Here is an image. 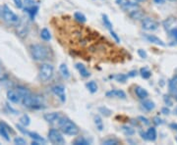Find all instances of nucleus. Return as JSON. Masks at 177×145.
I'll return each mask as SVG.
<instances>
[{
    "label": "nucleus",
    "mask_w": 177,
    "mask_h": 145,
    "mask_svg": "<svg viewBox=\"0 0 177 145\" xmlns=\"http://www.w3.org/2000/svg\"><path fill=\"white\" fill-rule=\"evenodd\" d=\"M22 104L27 108L33 109V110H41L46 107V101H44L42 95L31 93L22 99Z\"/></svg>",
    "instance_id": "1"
},
{
    "label": "nucleus",
    "mask_w": 177,
    "mask_h": 145,
    "mask_svg": "<svg viewBox=\"0 0 177 145\" xmlns=\"http://www.w3.org/2000/svg\"><path fill=\"white\" fill-rule=\"evenodd\" d=\"M30 50L35 61H46L50 56V49L43 44H32Z\"/></svg>",
    "instance_id": "2"
},
{
    "label": "nucleus",
    "mask_w": 177,
    "mask_h": 145,
    "mask_svg": "<svg viewBox=\"0 0 177 145\" xmlns=\"http://www.w3.org/2000/svg\"><path fill=\"white\" fill-rule=\"evenodd\" d=\"M58 126H59V128H60L62 133H64L66 135H70V136L77 135L80 130L75 122H73L71 120H69L67 118L59 119Z\"/></svg>",
    "instance_id": "3"
},
{
    "label": "nucleus",
    "mask_w": 177,
    "mask_h": 145,
    "mask_svg": "<svg viewBox=\"0 0 177 145\" xmlns=\"http://www.w3.org/2000/svg\"><path fill=\"white\" fill-rule=\"evenodd\" d=\"M2 18L7 25L12 27H18L21 23L19 16L16 15L7 5H4L2 8Z\"/></svg>",
    "instance_id": "4"
},
{
    "label": "nucleus",
    "mask_w": 177,
    "mask_h": 145,
    "mask_svg": "<svg viewBox=\"0 0 177 145\" xmlns=\"http://www.w3.org/2000/svg\"><path fill=\"white\" fill-rule=\"evenodd\" d=\"M54 74V68L49 63H43L40 67V78L43 82L50 81Z\"/></svg>",
    "instance_id": "5"
},
{
    "label": "nucleus",
    "mask_w": 177,
    "mask_h": 145,
    "mask_svg": "<svg viewBox=\"0 0 177 145\" xmlns=\"http://www.w3.org/2000/svg\"><path fill=\"white\" fill-rule=\"evenodd\" d=\"M47 136H48V140L53 144L62 145L65 143V139L62 135L61 130H58L56 128H51L49 129Z\"/></svg>",
    "instance_id": "6"
},
{
    "label": "nucleus",
    "mask_w": 177,
    "mask_h": 145,
    "mask_svg": "<svg viewBox=\"0 0 177 145\" xmlns=\"http://www.w3.org/2000/svg\"><path fill=\"white\" fill-rule=\"evenodd\" d=\"M158 27H159V24L156 20H153L152 18L146 17V18H143V20H142V28L145 31L154 32L158 30Z\"/></svg>",
    "instance_id": "7"
},
{
    "label": "nucleus",
    "mask_w": 177,
    "mask_h": 145,
    "mask_svg": "<svg viewBox=\"0 0 177 145\" xmlns=\"http://www.w3.org/2000/svg\"><path fill=\"white\" fill-rule=\"evenodd\" d=\"M51 90H52L54 95L57 96V98L60 100L62 103H65V101H66V92H65V88L63 85H61V84L54 85L53 88H51Z\"/></svg>",
    "instance_id": "8"
},
{
    "label": "nucleus",
    "mask_w": 177,
    "mask_h": 145,
    "mask_svg": "<svg viewBox=\"0 0 177 145\" xmlns=\"http://www.w3.org/2000/svg\"><path fill=\"white\" fill-rule=\"evenodd\" d=\"M7 98H8V100L12 103H15V104L22 103V96L16 88L9 89L7 91Z\"/></svg>",
    "instance_id": "9"
},
{
    "label": "nucleus",
    "mask_w": 177,
    "mask_h": 145,
    "mask_svg": "<svg viewBox=\"0 0 177 145\" xmlns=\"http://www.w3.org/2000/svg\"><path fill=\"white\" fill-rule=\"evenodd\" d=\"M141 136H142V138L145 139V140L156 141L157 140V137H158V133H157L156 128H150L146 132H141Z\"/></svg>",
    "instance_id": "10"
},
{
    "label": "nucleus",
    "mask_w": 177,
    "mask_h": 145,
    "mask_svg": "<svg viewBox=\"0 0 177 145\" xmlns=\"http://www.w3.org/2000/svg\"><path fill=\"white\" fill-rule=\"evenodd\" d=\"M116 3L119 5L122 9H124L127 12H129V11L135 9L138 7V5L135 2L131 1V0H116Z\"/></svg>",
    "instance_id": "11"
},
{
    "label": "nucleus",
    "mask_w": 177,
    "mask_h": 145,
    "mask_svg": "<svg viewBox=\"0 0 177 145\" xmlns=\"http://www.w3.org/2000/svg\"><path fill=\"white\" fill-rule=\"evenodd\" d=\"M61 118V116L57 112H52V113H46L43 115V119L46 120L48 124H54V122H58L59 119Z\"/></svg>",
    "instance_id": "12"
},
{
    "label": "nucleus",
    "mask_w": 177,
    "mask_h": 145,
    "mask_svg": "<svg viewBox=\"0 0 177 145\" xmlns=\"http://www.w3.org/2000/svg\"><path fill=\"white\" fill-rule=\"evenodd\" d=\"M144 38L149 41L151 43H153V44H156V45H159V46H165L166 44L165 43L162 41L160 38H158V36L153 35V34H144Z\"/></svg>",
    "instance_id": "13"
},
{
    "label": "nucleus",
    "mask_w": 177,
    "mask_h": 145,
    "mask_svg": "<svg viewBox=\"0 0 177 145\" xmlns=\"http://www.w3.org/2000/svg\"><path fill=\"white\" fill-rule=\"evenodd\" d=\"M129 13V16L131 19L135 20V21H140V20H143L144 18V12L139 8V7H137V8L133 9L131 11L128 12Z\"/></svg>",
    "instance_id": "14"
},
{
    "label": "nucleus",
    "mask_w": 177,
    "mask_h": 145,
    "mask_svg": "<svg viewBox=\"0 0 177 145\" xmlns=\"http://www.w3.org/2000/svg\"><path fill=\"white\" fill-rule=\"evenodd\" d=\"M24 11L28 14L32 20L35 19V15L38 14L39 11V6L35 4V5H31V6H24Z\"/></svg>",
    "instance_id": "15"
},
{
    "label": "nucleus",
    "mask_w": 177,
    "mask_h": 145,
    "mask_svg": "<svg viewBox=\"0 0 177 145\" xmlns=\"http://www.w3.org/2000/svg\"><path fill=\"white\" fill-rule=\"evenodd\" d=\"M176 24H177L176 18H174V17H169L166 20H164V23H162V25H164V28L167 32H170L172 28H174Z\"/></svg>",
    "instance_id": "16"
},
{
    "label": "nucleus",
    "mask_w": 177,
    "mask_h": 145,
    "mask_svg": "<svg viewBox=\"0 0 177 145\" xmlns=\"http://www.w3.org/2000/svg\"><path fill=\"white\" fill-rule=\"evenodd\" d=\"M105 95L107 97H117V98H121V99L126 98V93L121 89H113V90L107 91Z\"/></svg>",
    "instance_id": "17"
},
{
    "label": "nucleus",
    "mask_w": 177,
    "mask_h": 145,
    "mask_svg": "<svg viewBox=\"0 0 177 145\" xmlns=\"http://www.w3.org/2000/svg\"><path fill=\"white\" fill-rule=\"evenodd\" d=\"M168 88H169V91H170L172 95L176 96L177 95V75H175L170 81H169Z\"/></svg>",
    "instance_id": "18"
},
{
    "label": "nucleus",
    "mask_w": 177,
    "mask_h": 145,
    "mask_svg": "<svg viewBox=\"0 0 177 145\" xmlns=\"http://www.w3.org/2000/svg\"><path fill=\"white\" fill-rule=\"evenodd\" d=\"M75 67H76V69L78 70V72H79V74L82 76L83 78H88L91 76V74H90V72H88V70H87V68L84 66L83 64H81V63H77L76 65H75Z\"/></svg>",
    "instance_id": "19"
},
{
    "label": "nucleus",
    "mask_w": 177,
    "mask_h": 145,
    "mask_svg": "<svg viewBox=\"0 0 177 145\" xmlns=\"http://www.w3.org/2000/svg\"><path fill=\"white\" fill-rule=\"evenodd\" d=\"M0 134L2 135V137L6 141H10L9 130L6 127V124H4V122H0Z\"/></svg>",
    "instance_id": "20"
},
{
    "label": "nucleus",
    "mask_w": 177,
    "mask_h": 145,
    "mask_svg": "<svg viewBox=\"0 0 177 145\" xmlns=\"http://www.w3.org/2000/svg\"><path fill=\"white\" fill-rule=\"evenodd\" d=\"M135 93H136V95L142 100L146 99L148 96H149V92H148L145 88H141V86H137L135 88Z\"/></svg>",
    "instance_id": "21"
},
{
    "label": "nucleus",
    "mask_w": 177,
    "mask_h": 145,
    "mask_svg": "<svg viewBox=\"0 0 177 145\" xmlns=\"http://www.w3.org/2000/svg\"><path fill=\"white\" fill-rule=\"evenodd\" d=\"M28 135H29L30 137H31V138H32L33 140L38 141V142H40V144H46V140L44 139L42 136H40L39 133H36V132H28Z\"/></svg>",
    "instance_id": "22"
},
{
    "label": "nucleus",
    "mask_w": 177,
    "mask_h": 145,
    "mask_svg": "<svg viewBox=\"0 0 177 145\" xmlns=\"http://www.w3.org/2000/svg\"><path fill=\"white\" fill-rule=\"evenodd\" d=\"M59 71H60L63 78H70V76H71L70 75V71H69V69H68L67 65H66V64H64V63L61 64L60 67H59Z\"/></svg>",
    "instance_id": "23"
},
{
    "label": "nucleus",
    "mask_w": 177,
    "mask_h": 145,
    "mask_svg": "<svg viewBox=\"0 0 177 145\" xmlns=\"http://www.w3.org/2000/svg\"><path fill=\"white\" fill-rule=\"evenodd\" d=\"M142 106L143 108L145 109V110L147 111H153L154 107H156V104H154V102H153L152 100H144L142 102Z\"/></svg>",
    "instance_id": "24"
},
{
    "label": "nucleus",
    "mask_w": 177,
    "mask_h": 145,
    "mask_svg": "<svg viewBox=\"0 0 177 145\" xmlns=\"http://www.w3.org/2000/svg\"><path fill=\"white\" fill-rule=\"evenodd\" d=\"M102 22H103V24H105V27L107 28L108 31H112L113 30L112 23L110 22V20H109L107 15H105V14H103V15H102Z\"/></svg>",
    "instance_id": "25"
},
{
    "label": "nucleus",
    "mask_w": 177,
    "mask_h": 145,
    "mask_svg": "<svg viewBox=\"0 0 177 145\" xmlns=\"http://www.w3.org/2000/svg\"><path fill=\"white\" fill-rule=\"evenodd\" d=\"M86 86H87V88L88 89V91H90L91 93H95V92L98 91V88H99L97 82H94V81L88 82L86 84Z\"/></svg>",
    "instance_id": "26"
},
{
    "label": "nucleus",
    "mask_w": 177,
    "mask_h": 145,
    "mask_svg": "<svg viewBox=\"0 0 177 145\" xmlns=\"http://www.w3.org/2000/svg\"><path fill=\"white\" fill-rule=\"evenodd\" d=\"M74 19H75L77 22H79V23H81V24H84V23H86V22H87L86 16L81 12H75V14H74Z\"/></svg>",
    "instance_id": "27"
},
{
    "label": "nucleus",
    "mask_w": 177,
    "mask_h": 145,
    "mask_svg": "<svg viewBox=\"0 0 177 145\" xmlns=\"http://www.w3.org/2000/svg\"><path fill=\"white\" fill-rule=\"evenodd\" d=\"M16 89L20 92V94H21V96H22V99H23L24 97H26V96H28L29 94H31L32 92L30 91L27 88H25V86H22V85H19V86H17L16 88Z\"/></svg>",
    "instance_id": "28"
},
{
    "label": "nucleus",
    "mask_w": 177,
    "mask_h": 145,
    "mask_svg": "<svg viewBox=\"0 0 177 145\" xmlns=\"http://www.w3.org/2000/svg\"><path fill=\"white\" fill-rule=\"evenodd\" d=\"M40 38L44 40V41H49L51 39V34L49 32V31L47 28H42L41 32H40Z\"/></svg>",
    "instance_id": "29"
},
{
    "label": "nucleus",
    "mask_w": 177,
    "mask_h": 145,
    "mask_svg": "<svg viewBox=\"0 0 177 145\" xmlns=\"http://www.w3.org/2000/svg\"><path fill=\"white\" fill-rule=\"evenodd\" d=\"M140 75H141V77L143 78L148 79V78H150L152 77V72L147 67H145V68H142L141 70H140Z\"/></svg>",
    "instance_id": "30"
},
{
    "label": "nucleus",
    "mask_w": 177,
    "mask_h": 145,
    "mask_svg": "<svg viewBox=\"0 0 177 145\" xmlns=\"http://www.w3.org/2000/svg\"><path fill=\"white\" fill-rule=\"evenodd\" d=\"M20 122H21V125L23 126L24 128L28 127L30 124H31V119H30V117L28 115H23L22 117L20 118Z\"/></svg>",
    "instance_id": "31"
},
{
    "label": "nucleus",
    "mask_w": 177,
    "mask_h": 145,
    "mask_svg": "<svg viewBox=\"0 0 177 145\" xmlns=\"http://www.w3.org/2000/svg\"><path fill=\"white\" fill-rule=\"evenodd\" d=\"M122 132H124L125 135H128V136H131V135L135 134L134 128H132L131 127H128V126H123L122 127Z\"/></svg>",
    "instance_id": "32"
},
{
    "label": "nucleus",
    "mask_w": 177,
    "mask_h": 145,
    "mask_svg": "<svg viewBox=\"0 0 177 145\" xmlns=\"http://www.w3.org/2000/svg\"><path fill=\"white\" fill-rule=\"evenodd\" d=\"M73 144L74 145H88L90 144V141L86 139L85 137H78L77 139L74 140Z\"/></svg>",
    "instance_id": "33"
},
{
    "label": "nucleus",
    "mask_w": 177,
    "mask_h": 145,
    "mask_svg": "<svg viewBox=\"0 0 177 145\" xmlns=\"http://www.w3.org/2000/svg\"><path fill=\"white\" fill-rule=\"evenodd\" d=\"M94 124L97 126V128L99 130V132H101L103 129V122H102V120L99 116H95L94 117Z\"/></svg>",
    "instance_id": "34"
},
{
    "label": "nucleus",
    "mask_w": 177,
    "mask_h": 145,
    "mask_svg": "<svg viewBox=\"0 0 177 145\" xmlns=\"http://www.w3.org/2000/svg\"><path fill=\"white\" fill-rule=\"evenodd\" d=\"M99 113H101V115L105 116V117H109L112 113L111 110H109V109L106 108V107H99Z\"/></svg>",
    "instance_id": "35"
},
{
    "label": "nucleus",
    "mask_w": 177,
    "mask_h": 145,
    "mask_svg": "<svg viewBox=\"0 0 177 145\" xmlns=\"http://www.w3.org/2000/svg\"><path fill=\"white\" fill-rule=\"evenodd\" d=\"M105 145H119L120 141L116 139V138H108L102 142Z\"/></svg>",
    "instance_id": "36"
},
{
    "label": "nucleus",
    "mask_w": 177,
    "mask_h": 145,
    "mask_svg": "<svg viewBox=\"0 0 177 145\" xmlns=\"http://www.w3.org/2000/svg\"><path fill=\"white\" fill-rule=\"evenodd\" d=\"M113 78H115L117 82H126V79H127V75H123V74H119V75H117V76H114V77H111Z\"/></svg>",
    "instance_id": "37"
},
{
    "label": "nucleus",
    "mask_w": 177,
    "mask_h": 145,
    "mask_svg": "<svg viewBox=\"0 0 177 145\" xmlns=\"http://www.w3.org/2000/svg\"><path fill=\"white\" fill-rule=\"evenodd\" d=\"M14 143L18 144V145H26L27 141H26V139L23 138V137L17 136V137H15V138H14Z\"/></svg>",
    "instance_id": "38"
},
{
    "label": "nucleus",
    "mask_w": 177,
    "mask_h": 145,
    "mask_svg": "<svg viewBox=\"0 0 177 145\" xmlns=\"http://www.w3.org/2000/svg\"><path fill=\"white\" fill-rule=\"evenodd\" d=\"M138 120L142 122V124H144V125H146V126H148V125H150V121H149V119H147L146 117H143V116H140V117H138Z\"/></svg>",
    "instance_id": "39"
},
{
    "label": "nucleus",
    "mask_w": 177,
    "mask_h": 145,
    "mask_svg": "<svg viewBox=\"0 0 177 145\" xmlns=\"http://www.w3.org/2000/svg\"><path fill=\"white\" fill-rule=\"evenodd\" d=\"M153 122V124L156 126H160V125L164 124V121H162L159 117H154Z\"/></svg>",
    "instance_id": "40"
},
{
    "label": "nucleus",
    "mask_w": 177,
    "mask_h": 145,
    "mask_svg": "<svg viewBox=\"0 0 177 145\" xmlns=\"http://www.w3.org/2000/svg\"><path fill=\"white\" fill-rule=\"evenodd\" d=\"M138 55L141 57V58H143V59H146V58L148 57L147 52L145 51V50H143V49H139L138 50Z\"/></svg>",
    "instance_id": "41"
},
{
    "label": "nucleus",
    "mask_w": 177,
    "mask_h": 145,
    "mask_svg": "<svg viewBox=\"0 0 177 145\" xmlns=\"http://www.w3.org/2000/svg\"><path fill=\"white\" fill-rule=\"evenodd\" d=\"M164 102H165V104L167 105V106H172V100L170 99V97L169 96H167V95H164Z\"/></svg>",
    "instance_id": "42"
},
{
    "label": "nucleus",
    "mask_w": 177,
    "mask_h": 145,
    "mask_svg": "<svg viewBox=\"0 0 177 145\" xmlns=\"http://www.w3.org/2000/svg\"><path fill=\"white\" fill-rule=\"evenodd\" d=\"M109 32H110V34H111V36H112V38L115 39V41L116 42H120V38H119V36H118L117 35V33L112 30V31H109Z\"/></svg>",
    "instance_id": "43"
},
{
    "label": "nucleus",
    "mask_w": 177,
    "mask_h": 145,
    "mask_svg": "<svg viewBox=\"0 0 177 145\" xmlns=\"http://www.w3.org/2000/svg\"><path fill=\"white\" fill-rule=\"evenodd\" d=\"M15 5H16V7H18V8H23L24 6V2L23 0H13Z\"/></svg>",
    "instance_id": "44"
},
{
    "label": "nucleus",
    "mask_w": 177,
    "mask_h": 145,
    "mask_svg": "<svg viewBox=\"0 0 177 145\" xmlns=\"http://www.w3.org/2000/svg\"><path fill=\"white\" fill-rule=\"evenodd\" d=\"M170 32V34H171V36L172 38L175 39V41L177 42V28H172V30L169 32Z\"/></svg>",
    "instance_id": "45"
},
{
    "label": "nucleus",
    "mask_w": 177,
    "mask_h": 145,
    "mask_svg": "<svg viewBox=\"0 0 177 145\" xmlns=\"http://www.w3.org/2000/svg\"><path fill=\"white\" fill-rule=\"evenodd\" d=\"M6 75L3 72V69H2V65L1 63H0V81H4V79L6 78Z\"/></svg>",
    "instance_id": "46"
},
{
    "label": "nucleus",
    "mask_w": 177,
    "mask_h": 145,
    "mask_svg": "<svg viewBox=\"0 0 177 145\" xmlns=\"http://www.w3.org/2000/svg\"><path fill=\"white\" fill-rule=\"evenodd\" d=\"M17 128L20 130L21 132H23L24 134H27V135H28V132H28V130H26V129H24L23 127H21L20 125H17Z\"/></svg>",
    "instance_id": "47"
},
{
    "label": "nucleus",
    "mask_w": 177,
    "mask_h": 145,
    "mask_svg": "<svg viewBox=\"0 0 177 145\" xmlns=\"http://www.w3.org/2000/svg\"><path fill=\"white\" fill-rule=\"evenodd\" d=\"M161 113L164 114V115H168L169 113H170V110H169L167 107H164V108L161 109Z\"/></svg>",
    "instance_id": "48"
},
{
    "label": "nucleus",
    "mask_w": 177,
    "mask_h": 145,
    "mask_svg": "<svg viewBox=\"0 0 177 145\" xmlns=\"http://www.w3.org/2000/svg\"><path fill=\"white\" fill-rule=\"evenodd\" d=\"M136 76H137V72L136 71H131V72H128V75H127L128 78H133V77H136Z\"/></svg>",
    "instance_id": "49"
},
{
    "label": "nucleus",
    "mask_w": 177,
    "mask_h": 145,
    "mask_svg": "<svg viewBox=\"0 0 177 145\" xmlns=\"http://www.w3.org/2000/svg\"><path fill=\"white\" fill-rule=\"evenodd\" d=\"M169 128L174 129V130H177V124H176V122H172V124L169 125Z\"/></svg>",
    "instance_id": "50"
},
{
    "label": "nucleus",
    "mask_w": 177,
    "mask_h": 145,
    "mask_svg": "<svg viewBox=\"0 0 177 145\" xmlns=\"http://www.w3.org/2000/svg\"><path fill=\"white\" fill-rule=\"evenodd\" d=\"M131 1H133V2H145V1H147V0H131Z\"/></svg>",
    "instance_id": "51"
},
{
    "label": "nucleus",
    "mask_w": 177,
    "mask_h": 145,
    "mask_svg": "<svg viewBox=\"0 0 177 145\" xmlns=\"http://www.w3.org/2000/svg\"><path fill=\"white\" fill-rule=\"evenodd\" d=\"M154 2L156 3H164V0H154Z\"/></svg>",
    "instance_id": "52"
},
{
    "label": "nucleus",
    "mask_w": 177,
    "mask_h": 145,
    "mask_svg": "<svg viewBox=\"0 0 177 145\" xmlns=\"http://www.w3.org/2000/svg\"><path fill=\"white\" fill-rule=\"evenodd\" d=\"M0 18H2V8L0 7Z\"/></svg>",
    "instance_id": "53"
},
{
    "label": "nucleus",
    "mask_w": 177,
    "mask_h": 145,
    "mask_svg": "<svg viewBox=\"0 0 177 145\" xmlns=\"http://www.w3.org/2000/svg\"><path fill=\"white\" fill-rule=\"evenodd\" d=\"M164 1H165V0H164ZM168 1H174V0H168Z\"/></svg>",
    "instance_id": "54"
},
{
    "label": "nucleus",
    "mask_w": 177,
    "mask_h": 145,
    "mask_svg": "<svg viewBox=\"0 0 177 145\" xmlns=\"http://www.w3.org/2000/svg\"><path fill=\"white\" fill-rule=\"evenodd\" d=\"M175 139H176V141H177V136H176V138H175Z\"/></svg>",
    "instance_id": "55"
}]
</instances>
